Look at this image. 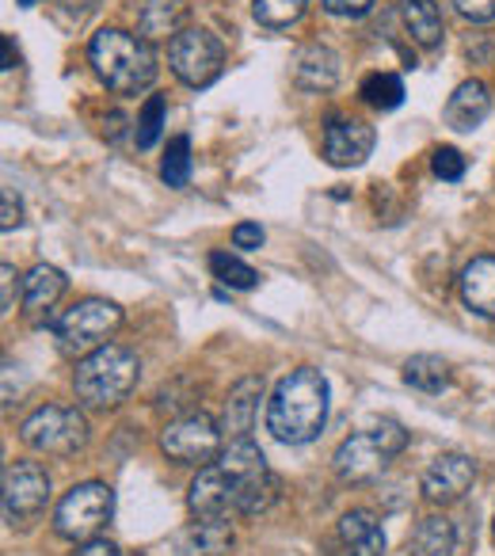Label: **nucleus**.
<instances>
[{
	"instance_id": "4468645a",
	"label": "nucleus",
	"mask_w": 495,
	"mask_h": 556,
	"mask_svg": "<svg viewBox=\"0 0 495 556\" xmlns=\"http://www.w3.org/2000/svg\"><path fill=\"white\" fill-rule=\"evenodd\" d=\"M457 287H461L465 309L495 320V255H477L472 263H465Z\"/></svg>"
},
{
	"instance_id": "58836bf2",
	"label": "nucleus",
	"mask_w": 495,
	"mask_h": 556,
	"mask_svg": "<svg viewBox=\"0 0 495 556\" xmlns=\"http://www.w3.org/2000/svg\"><path fill=\"white\" fill-rule=\"evenodd\" d=\"M16 4H24V9H35V4H42V0H16Z\"/></svg>"
},
{
	"instance_id": "c9c22d12",
	"label": "nucleus",
	"mask_w": 495,
	"mask_h": 556,
	"mask_svg": "<svg viewBox=\"0 0 495 556\" xmlns=\"http://www.w3.org/2000/svg\"><path fill=\"white\" fill-rule=\"evenodd\" d=\"M77 556H118V545L107 538H88V541H80Z\"/></svg>"
},
{
	"instance_id": "ddd939ff",
	"label": "nucleus",
	"mask_w": 495,
	"mask_h": 556,
	"mask_svg": "<svg viewBox=\"0 0 495 556\" xmlns=\"http://www.w3.org/2000/svg\"><path fill=\"white\" fill-rule=\"evenodd\" d=\"M373 153V126L363 118H332L325 126V161L332 168H358Z\"/></svg>"
},
{
	"instance_id": "aec40b11",
	"label": "nucleus",
	"mask_w": 495,
	"mask_h": 556,
	"mask_svg": "<svg viewBox=\"0 0 495 556\" xmlns=\"http://www.w3.org/2000/svg\"><path fill=\"white\" fill-rule=\"evenodd\" d=\"M340 538L351 556H381L385 553V530L370 510H347L340 518Z\"/></svg>"
},
{
	"instance_id": "c756f323",
	"label": "nucleus",
	"mask_w": 495,
	"mask_h": 556,
	"mask_svg": "<svg viewBox=\"0 0 495 556\" xmlns=\"http://www.w3.org/2000/svg\"><path fill=\"white\" fill-rule=\"evenodd\" d=\"M431 168H434V176H439V179H446V184H457V179L465 176V156L457 153L454 146H442V149H434Z\"/></svg>"
},
{
	"instance_id": "f257e3e1",
	"label": "nucleus",
	"mask_w": 495,
	"mask_h": 556,
	"mask_svg": "<svg viewBox=\"0 0 495 556\" xmlns=\"http://www.w3.org/2000/svg\"><path fill=\"white\" fill-rule=\"evenodd\" d=\"M328 424V378L317 366H297L267 401V431L287 446H305Z\"/></svg>"
},
{
	"instance_id": "6e6552de",
	"label": "nucleus",
	"mask_w": 495,
	"mask_h": 556,
	"mask_svg": "<svg viewBox=\"0 0 495 556\" xmlns=\"http://www.w3.org/2000/svg\"><path fill=\"white\" fill-rule=\"evenodd\" d=\"M168 65L187 88H206L221 77L225 47L210 31H202V27H183L168 42Z\"/></svg>"
},
{
	"instance_id": "a211bd4d",
	"label": "nucleus",
	"mask_w": 495,
	"mask_h": 556,
	"mask_svg": "<svg viewBox=\"0 0 495 556\" xmlns=\"http://www.w3.org/2000/svg\"><path fill=\"white\" fill-rule=\"evenodd\" d=\"M232 548L229 518H199L176 538V556H225Z\"/></svg>"
},
{
	"instance_id": "5701e85b",
	"label": "nucleus",
	"mask_w": 495,
	"mask_h": 556,
	"mask_svg": "<svg viewBox=\"0 0 495 556\" xmlns=\"http://www.w3.org/2000/svg\"><path fill=\"white\" fill-rule=\"evenodd\" d=\"M65 294V275L50 263H39L31 275L24 278V305L27 313H42L54 309V302Z\"/></svg>"
},
{
	"instance_id": "423d86ee",
	"label": "nucleus",
	"mask_w": 495,
	"mask_h": 556,
	"mask_svg": "<svg viewBox=\"0 0 495 556\" xmlns=\"http://www.w3.org/2000/svg\"><path fill=\"white\" fill-rule=\"evenodd\" d=\"M118 325H123V309L115 302H103V298H85L73 309H65L58 320H50L58 348L65 355H92L96 348L107 343V336H115Z\"/></svg>"
},
{
	"instance_id": "9b49d317",
	"label": "nucleus",
	"mask_w": 495,
	"mask_h": 556,
	"mask_svg": "<svg viewBox=\"0 0 495 556\" xmlns=\"http://www.w3.org/2000/svg\"><path fill=\"white\" fill-rule=\"evenodd\" d=\"M240 472H229L221 462H210L187 488V507L194 518H229L240 503Z\"/></svg>"
},
{
	"instance_id": "a878e982",
	"label": "nucleus",
	"mask_w": 495,
	"mask_h": 556,
	"mask_svg": "<svg viewBox=\"0 0 495 556\" xmlns=\"http://www.w3.org/2000/svg\"><path fill=\"white\" fill-rule=\"evenodd\" d=\"M305 9H309V0H256V4H252V16H256V24L271 27V31H282V27L297 24V20L305 16Z\"/></svg>"
},
{
	"instance_id": "dca6fc26",
	"label": "nucleus",
	"mask_w": 495,
	"mask_h": 556,
	"mask_svg": "<svg viewBox=\"0 0 495 556\" xmlns=\"http://www.w3.org/2000/svg\"><path fill=\"white\" fill-rule=\"evenodd\" d=\"M294 80H297V88H305V92H332L335 80H340V54L320 47V42L297 50Z\"/></svg>"
},
{
	"instance_id": "4c0bfd02",
	"label": "nucleus",
	"mask_w": 495,
	"mask_h": 556,
	"mask_svg": "<svg viewBox=\"0 0 495 556\" xmlns=\"http://www.w3.org/2000/svg\"><path fill=\"white\" fill-rule=\"evenodd\" d=\"M0 47H4V70H16V50H12V35H4V39H0Z\"/></svg>"
},
{
	"instance_id": "cd10ccee",
	"label": "nucleus",
	"mask_w": 495,
	"mask_h": 556,
	"mask_svg": "<svg viewBox=\"0 0 495 556\" xmlns=\"http://www.w3.org/2000/svg\"><path fill=\"white\" fill-rule=\"evenodd\" d=\"M161 179L168 187H187V179H191V141H187L183 134H179V138H172L168 149H164Z\"/></svg>"
},
{
	"instance_id": "f03ea898",
	"label": "nucleus",
	"mask_w": 495,
	"mask_h": 556,
	"mask_svg": "<svg viewBox=\"0 0 495 556\" xmlns=\"http://www.w3.org/2000/svg\"><path fill=\"white\" fill-rule=\"evenodd\" d=\"M88 62L115 96H138L156 80V58L149 42L123 27H103L100 35H92Z\"/></svg>"
},
{
	"instance_id": "f3484780",
	"label": "nucleus",
	"mask_w": 495,
	"mask_h": 556,
	"mask_svg": "<svg viewBox=\"0 0 495 556\" xmlns=\"http://www.w3.org/2000/svg\"><path fill=\"white\" fill-rule=\"evenodd\" d=\"M487 111H492V96H487V88L480 85V80H465V85L454 88V96L446 100V126L449 130H477L480 123L487 118Z\"/></svg>"
},
{
	"instance_id": "1a4fd4ad",
	"label": "nucleus",
	"mask_w": 495,
	"mask_h": 556,
	"mask_svg": "<svg viewBox=\"0 0 495 556\" xmlns=\"http://www.w3.org/2000/svg\"><path fill=\"white\" fill-rule=\"evenodd\" d=\"M161 450L179 465H210L221 457V427L214 424L202 412H191V416H179L176 424L164 427L161 434Z\"/></svg>"
},
{
	"instance_id": "f8f14e48",
	"label": "nucleus",
	"mask_w": 495,
	"mask_h": 556,
	"mask_svg": "<svg viewBox=\"0 0 495 556\" xmlns=\"http://www.w3.org/2000/svg\"><path fill=\"white\" fill-rule=\"evenodd\" d=\"M472 480H477V462H472V457L439 454L431 465H427L419 488H423L427 503H454V500H461V495L469 492Z\"/></svg>"
},
{
	"instance_id": "f704fd0d",
	"label": "nucleus",
	"mask_w": 495,
	"mask_h": 556,
	"mask_svg": "<svg viewBox=\"0 0 495 556\" xmlns=\"http://www.w3.org/2000/svg\"><path fill=\"white\" fill-rule=\"evenodd\" d=\"M0 214H4V217H0V229H4V232H12L20 222H24V206H20V199L12 194V187L4 191V210H0Z\"/></svg>"
},
{
	"instance_id": "39448f33",
	"label": "nucleus",
	"mask_w": 495,
	"mask_h": 556,
	"mask_svg": "<svg viewBox=\"0 0 495 556\" xmlns=\"http://www.w3.org/2000/svg\"><path fill=\"white\" fill-rule=\"evenodd\" d=\"M20 439L35 454L47 457H73L88 442V419L69 404H42L20 424Z\"/></svg>"
},
{
	"instance_id": "7c9ffc66",
	"label": "nucleus",
	"mask_w": 495,
	"mask_h": 556,
	"mask_svg": "<svg viewBox=\"0 0 495 556\" xmlns=\"http://www.w3.org/2000/svg\"><path fill=\"white\" fill-rule=\"evenodd\" d=\"M454 9L469 24H492L495 20V0H454Z\"/></svg>"
},
{
	"instance_id": "c85d7f7f",
	"label": "nucleus",
	"mask_w": 495,
	"mask_h": 556,
	"mask_svg": "<svg viewBox=\"0 0 495 556\" xmlns=\"http://www.w3.org/2000/svg\"><path fill=\"white\" fill-rule=\"evenodd\" d=\"M161 130H164V96H149L145 100V108H141V115H138V149H153L156 146V138H161Z\"/></svg>"
},
{
	"instance_id": "b1692460",
	"label": "nucleus",
	"mask_w": 495,
	"mask_h": 556,
	"mask_svg": "<svg viewBox=\"0 0 495 556\" xmlns=\"http://www.w3.org/2000/svg\"><path fill=\"white\" fill-rule=\"evenodd\" d=\"M404 381L419 393H442L449 386V366L439 355H411L404 363Z\"/></svg>"
},
{
	"instance_id": "473e14b6",
	"label": "nucleus",
	"mask_w": 495,
	"mask_h": 556,
	"mask_svg": "<svg viewBox=\"0 0 495 556\" xmlns=\"http://www.w3.org/2000/svg\"><path fill=\"white\" fill-rule=\"evenodd\" d=\"M232 248H240V252H259V248H264V229H259L256 222H240L237 229H232Z\"/></svg>"
},
{
	"instance_id": "6ab92c4d",
	"label": "nucleus",
	"mask_w": 495,
	"mask_h": 556,
	"mask_svg": "<svg viewBox=\"0 0 495 556\" xmlns=\"http://www.w3.org/2000/svg\"><path fill=\"white\" fill-rule=\"evenodd\" d=\"M187 24V4L183 0H141L138 4V31L145 42L156 39H176Z\"/></svg>"
},
{
	"instance_id": "ea45409f",
	"label": "nucleus",
	"mask_w": 495,
	"mask_h": 556,
	"mask_svg": "<svg viewBox=\"0 0 495 556\" xmlns=\"http://www.w3.org/2000/svg\"><path fill=\"white\" fill-rule=\"evenodd\" d=\"M492 530H495V522H492Z\"/></svg>"
},
{
	"instance_id": "2eb2a0df",
	"label": "nucleus",
	"mask_w": 495,
	"mask_h": 556,
	"mask_svg": "<svg viewBox=\"0 0 495 556\" xmlns=\"http://www.w3.org/2000/svg\"><path fill=\"white\" fill-rule=\"evenodd\" d=\"M259 396H264V378H240L237 386L229 389V401H225V412H221V434L229 439H248L252 431V419H256V408H259Z\"/></svg>"
},
{
	"instance_id": "7ed1b4c3",
	"label": "nucleus",
	"mask_w": 495,
	"mask_h": 556,
	"mask_svg": "<svg viewBox=\"0 0 495 556\" xmlns=\"http://www.w3.org/2000/svg\"><path fill=\"white\" fill-rule=\"evenodd\" d=\"M138 386V355L123 343H103L85 355L73 374V389L85 408H118Z\"/></svg>"
},
{
	"instance_id": "9d476101",
	"label": "nucleus",
	"mask_w": 495,
	"mask_h": 556,
	"mask_svg": "<svg viewBox=\"0 0 495 556\" xmlns=\"http://www.w3.org/2000/svg\"><path fill=\"white\" fill-rule=\"evenodd\" d=\"M50 472L39 462H12L4 469V522L27 526L47 510Z\"/></svg>"
},
{
	"instance_id": "20e7f679",
	"label": "nucleus",
	"mask_w": 495,
	"mask_h": 556,
	"mask_svg": "<svg viewBox=\"0 0 495 556\" xmlns=\"http://www.w3.org/2000/svg\"><path fill=\"white\" fill-rule=\"evenodd\" d=\"M404 446H408V431L396 419H381L370 431H358L340 442V450L332 454V469L343 484H366V480L381 477L385 465L396 454H404Z\"/></svg>"
},
{
	"instance_id": "0eeeda50",
	"label": "nucleus",
	"mask_w": 495,
	"mask_h": 556,
	"mask_svg": "<svg viewBox=\"0 0 495 556\" xmlns=\"http://www.w3.org/2000/svg\"><path fill=\"white\" fill-rule=\"evenodd\" d=\"M115 515V492L100 480H85L54 510V533L65 541H88L103 530Z\"/></svg>"
},
{
	"instance_id": "4be33fe9",
	"label": "nucleus",
	"mask_w": 495,
	"mask_h": 556,
	"mask_svg": "<svg viewBox=\"0 0 495 556\" xmlns=\"http://www.w3.org/2000/svg\"><path fill=\"white\" fill-rule=\"evenodd\" d=\"M401 20L419 47L434 50L442 42V12L434 0H401Z\"/></svg>"
},
{
	"instance_id": "72a5a7b5",
	"label": "nucleus",
	"mask_w": 495,
	"mask_h": 556,
	"mask_svg": "<svg viewBox=\"0 0 495 556\" xmlns=\"http://www.w3.org/2000/svg\"><path fill=\"white\" fill-rule=\"evenodd\" d=\"M370 9H373V0H325V12H332V16H340V20H358Z\"/></svg>"
},
{
	"instance_id": "e433bc0d",
	"label": "nucleus",
	"mask_w": 495,
	"mask_h": 556,
	"mask_svg": "<svg viewBox=\"0 0 495 556\" xmlns=\"http://www.w3.org/2000/svg\"><path fill=\"white\" fill-rule=\"evenodd\" d=\"M65 4V12H69V16H88V12H96V4H100V0H62Z\"/></svg>"
},
{
	"instance_id": "393cba45",
	"label": "nucleus",
	"mask_w": 495,
	"mask_h": 556,
	"mask_svg": "<svg viewBox=\"0 0 495 556\" xmlns=\"http://www.w3.org/2000/svg\"><path fill=\"white\" fill-rule=\"evenodd\" d=\"M358 92H363V100L370 103V108L393 111V108H401V100H404V80L396 77V73H370Z\"/></svg>"
},
{
	"instance_id": "bb28decb",
	"label": "nucleus",
	"mask_w": 495,
	"mask_h": 556,
	"mask_svg": "<svg viewBox=\"0 0 495 556\" xmlns=\"http://www.w3.org/2000/svg\"><path fill=\"white\" fill-rule=\"evenodd\" d=\"M210 270H214L217 282H225L229 290H252L259 282V270H252L244 260L229 252H214L210 255Z\"/></svg>"
},
{
	"instance_id": "2f4dec72",
	"label": "nucleus",
	"mask_w": 495,
	"mask_h": 556,
	"mask_svg": "<svg viewBox=\"0 0 495 556\" xmlns=\"http://www.w3.org/2000/svg\"><path fill=\"white\" fill-rule=\"evenodd\" d=\"M16 278L20 275H16V267H12V263H4V267H0V313H4V317L16 309V294H20Z\"/></svg>"
},
{
	"instance_id": "412c9836",
	"label": "nucleus",
	"mask_w": 495,
	"mask_h": 556,
	"mask_svg": "<svg viewBox=\"0 0 495 556\" xmlns=\"http://www.w3.org/2000/svg\"><path fill=\"white\" fill-rule=\"evenodd\" d=\"M457 545V530L446 515H427L423 522L411 530L408 556H449Z\"/></svg>"
}]
</instances>
